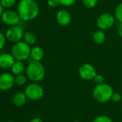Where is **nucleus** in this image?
<instances>
[{"instance_id":"obj_1","label":"nucleus","mask_w":122,"mask_h":122,"mask_svg":"<svg viewBox=\"0 0 122 122\" xmlns=\"http://www.w3.org/2000/svg\"><path fill=\"white\" fill-rule=\"evenodd\" d=\"M21 20L31 21L37 17L40 7L35 0H21L17 6V11Z\"/></svg>"},{"instance_id":"obj_2","label":"nucleus","mask_w":122,"mask_h":122,"mask_svg":"<svg viewBox=\"0 0 122 122\" xmlns=\"http://www.w3.org/2000/svg\"><path fill=\"white\" fill-rule=\"evenodd\" d=\"M26 74L28 79L34 82L42 81L45 75V69L40 61H31L27 66Z\"/></svg>"},{"instance_id":"obj_3","label":"nucleus","mask_w":122,"mask_h":122,"mask_svg":"<svg viewBox=\"0 0 122 122\" xmlns=\"http://www.w3.org/2000/svg\"><path fill=\"white\" fill-rule=\"evenodd\" d=\"M114 92L109 84L103 83L96 86L93 91V97L99 103H106L111 99Z\"/></svg>"},{"instance_id":"obj_4","label":"nucleus","mask_w":122,"mask_h":122,"mask_svg":"<svg viewBox=\"0 0 122 122\" xmlns=\"http://www.w3.org/2000/svg\"><path fill=\"white\" fill-rule=\"evenodd\" d=\"M12 55L17 61H25L30 57L31 48L29 44L24 41L14 43L12 47Z\"/></svg>"},{"instance_id":"obj_5","label":"nucleus","mask_w":122,"mask_h":122,"mask_svg":"<svg viewBox=\"0 0 122 122\" xmlns=\"http://www.w3.org/2000/svg\"><path fill=\"white\" fill-rule=\"evenodd\" d=\"M24 93L27 99L32 101H38L44 96V90L42 87L35 83L27 85Z\"/></svg>"},{"instance_id":"obj_6","label":"nucleus","mask_w":122,"mask_h":122,"mask_svg":"<svg viewBox=\"0 0 122 122\" xmlns=\"http://www.w3.org/2000/svg\"><path fill=\"white\" fill-rule=\"evenodd\" d=\"M115 16L110 13L100 14L96 20V24L99 29L106 31L112 28L115 23Z\"/></svg>"},{"instance_id":"obj_7","label":"nucleus","mask_w":122,"mask_h":122,"mask_svg":"<svg viewBox=\"0 0 122 122\" xmlns=\"http://www.w3.org/2000/svg\"><path fill=\"white\" fill-rule=\"evenodd\" d=\"M78 74L81 79L86 81L93 80L94 77L97 74L95 67L88 63L82 64L78 69Z\"/></svg>"},{"instance_id":"obj_8","label":"nucleus","mask_w":122,"mask_h":122,"mask_svg":"<svg viewBox=\"0 0 122 122\" xmlns=\"http://www.w3.org/2000/svg\"><path fill=\"white\" fill-rule=\"evenodd\" d=\"M1 18L4 24L10 26H17L21 21L20 16H19L18 13L12 10L4 11Z\"/></svg>"},{"instance_id":"obj_9","label":"nucleus","mask_w":122,"mask_h":122,"mask_svg":"<svg viewBox=\"0 0 122 122\" xmlns=\"http://www.w3.org/2000/svg\"><path fill=\"white\" fill-rule=\"evenodd\" d=\"M23 29L18 26H10L6 31V38L14 43L19 42L22 41L24 36Z\"/></svg>"},{"instance_id":"obj_10","label":"nucleus","mask_w":122,"mask_h":122,"mask_svg":"<svg viewBox=\"0 0 122 122\" xmlns=\"http://www.w3.org/2000/svg\"><path fill=\"white\" fill-rule=\"evenodd\" d=\"M15 84L14 76L8 73L5 72L0 74V90L7 91L12 88Z\"/></svg>"},{"instance_id":"obj_11","label":"nucleus","mask_w":122,"mask_h":122,"mask_svg":"<svg viewBox=\"0 0 122 122\" xmlns=\"http://www.w3.org/2000/svg\"><path fill=\"white\" fill-rule=\"evenodd\" d=\"M55 18L58 24L63 26L69 25L72 20V16L70 13L65 9H61L58 11L56 14Z\"/></svg>"},{"instance_id":"obj_12","label":"nucleus","mask_w":122,"mask_h":122,"mask_svg":"<svg viewBox=\"0 0 122 122\" xmlns=\"http://www.w3.org/2000/svg\"><path fill=\"white\" fill-rule=\"evenodd\" d=\"M15 62V59L12 54L4 53L0 55V68L3 69H9Z\"/></svg>"},{"instance_id":"obj_13","label":"nucleus","mask_w":122,"mask_h":122,"mask_svg":"<svg viewBox=\"0 0 122 122\" xmlns=\"http://www.w3.org/2000/svg\"><path fill=\"white\" fill-rule=\"evenodd\" d=\"M44 56H45V52L42 47L39 46H36L31 49L30 58L32 59V61H40L43 59Z\"/></svg>"},{"instance_id":"obj_14","label":"nucleus","mask_w":122,"mask_h":122,"mask_svg":"<svg viewBox=\"0 0 122 122\" xmlns=\"http://www.w3.org/2000/svg\"><path fill=\"white\" fill-rule=\"evenodd\" d=\"M27 99V98L24 92H18L13 97L12 102L14 106L21 107L25 104Z\"/></svg>"},{"instance_id":"obj_15","label":"nucleus","mask_w":122,"mask_h":122,"mask_svg":"<svg viewBox=\"0 0 122 122\" xmlns=\"http://www.w3.org/2000/svg\"><path fill=\"white\" fill-rule=\"evenodd\" d=\"M93 41L96 44H101L106 41V34L104 31L99 29L93 34Z\"/></svg>"},{"instance_id":"obj_16","label":"nucleus","mask_w":122,"mask_h":122,"mask_svg":"<svg viewBox=\"0 0 122 122\" xmlns=\"http://www.w3.org/2000/svg\"><path fill=\"white\" fill-rule=\"evenodd\" d=\"M12 72L13 74L16 75H19V74H22V72L24 71V64L23 63V61H15V62L14 63L13 66L11 68Z\"/></svg>"},{"instance_id":"obj_17","label":"nucleus","mask_w":122,"mask_h":122,"mask_svg":"<svg viewBox=\"0 0 122 122\" xmlns=\"http://www.w3.org/2000/svg\"><path fill=\"white\" fill-rule=\"evenodd\" d=\"M23 39L25 43H27V44L30 45H33L35 44L37 38L35 34L32 32V31H26L24 33V36H23Z\"/></svg>"},{"instance_id":"obj_18","label":"nucleus","mask_w":122,"mask_h":122,"mask_svg":"<svg viewBox=\"0 0 122 122\" xmlns=\"http://www.w3.org/2000/svg\"><path fill=\"white\" fill-rule=\"evenodd\" d=\"M114 16L119 22L122 23V2L116 6L114 11Z\"/></svg>"},{"instance_id":"obj_19","label":"nucleus","mask_w":122,"mask_h":122,"mask_svg":"<svg viewBox=\"0 0 122 122\" xmlns=\"http://www.w3.org/2000/svg\"><path fill=\"white\" fill-rule=\"evenodd\" d=\"M15 79V84L18 85V86H22L23 84H24L27 81V77L22 74H19V75H16L14 76Z\"/></svg>"},{"instance_id":"obj_20","label":"nucleus","mask_w":122,"mask_h":122,"mask_svg":"<svg viewBox=\"0 0 122 122\" xmlns=\"http://www.w3.org/2000/svg\"><path fill=\"white\" fill-rule=\"evenodd\" d=\"M81 1L83 6L88 9L94 8L98 3V0H81Z\"/></svg>"},{"instance_id":"obj_21","label":"nucleus","mask_w":122,"mask_h":122,"mask_svg":"<svg viewBox=\"0 0 122 122\" xmlns=\"http://www.w3.org/2000/svg\"><path fill=\"white\" fill-rule=\"evenodd\" d=\"M0 3L3 7L10 8V7H12L15 4L16 0H1Z\"/></svg>"},{"instance_id":"obj_22","label":"nucleus","mask_w":122,"mask_h":122,"mask_svg":"<svg viewBox=\"0 0 122 122\" xmlns=\"http://www.w3.org/2000/svg\"><path fill=\"white\" fill-rule=\"evenodd\" d=\"M92 122H113L112 120L107 116L101 115L97 117Z\"/></svg>"},{"instance_id":"obj_23","label":"nucleus","mask_w":122,"mask_h":122,"mask_svg":"<svg viewBox=\"0 0 122 122\" xmlns=\"http://www.w3.org/2000/svg\"><path fill=\"white\" fill-rule=\"evenodd\" d=\"M94 82L98 85V84H101L103 83H104V77L102 74H97L96 75V76L93 79Z\"/></svg>"},{"instance_id":"obj_24","label":"nucleus","mask_w":122,"mask_h":122,"mask_svg":"<svg viewBox=\"0 0 122 122\" xmlns=\"http://www.w3.org/2000/svg\"><path fill=\"white\" fill-rule=\"evenodd\" d=\"M77 0H60V4L64 6H70L73 5Z\"/></svg>"},{"instance_id":"obj_25","label":"nucleus","mask_w":122,"mask_h":122,"mask_svg":"<svg viewBox=\"0 0 122 122\" xmlns=\"http://www.w3.org/2000/svg\"><path fill=\"white\" fill-rule=\"evenodd\" d=\"M47 4L51 8H56L60 4V0H47Z\"/></svg>"},{"instance_id":"obj_26","label":"nucleus","mask_w":122,"mask_h":122,"mask_svg":"<svg viewBox=\"0 0 122 122\" xmlns=\"http://www.w3.org/2000/svg\"><path fill=\"white\" fill-rule=\"evenodd\" d=\"M111 100H112L114 102H116V103L119 102L122 100V95L118 92H114Z\"/></svg>"},{"instance_id":"obj_27","label":"nucleus","mask_w":122,"mask_h":122,"mask_svg":"<svg viewBox=\"0 0 122 122\" xmlns=\"http://www.w3.org/2000/svg\"><path fill=\"white\" fill-rule=\"evenodd\" d=\"M6 43V36L0 32V50L4 48Z\"/></svg>"},{"instance_id":"obj_28","label":"nucleus","mask_w":122,"mask_h":122,"mask_svg":"<svg viewBox=\"0 0 122 122\" xmlns=\"http://www.w3.org/2000/svg\"><path fill=\"white\" fill-rule=\"evenodd\" d=\"M117 32H118L119 36L122 38V23H120V24H119V25L118 26V28H117Z\"/></svg>"},{"instance_id":"obj_29","label":"nucleus","mask_w":122,"mask_h":122,"mask_svg":"<svg viewBox=\"0 0 122 122\" xmlns=\"http://www.w3.org/2000/svg\"><path fill=\"white\" fill-rule=\"evenodd\" d=\"M29 122H43V121L40 118H34Z\"/></svg>"},{"instance_id":"obj_30","label":"nucleus","mask_w":122,"mask_h":122,"mask_svg":"<svg viewBox=\"0 0 122 122\" xmlns=\"http://www.w3.org/2000/svg\"><path fill=\"white\" fill-rule=\"evenodd\" d=\"M3 13H4V7L2 6V5L0 3V17L1 16V15H2Z\"/></svg>"},{"instance_id":"obj_31","label":"nucleus","mask_w":122,"mask_h":122,"mask_svg":"<svg viewBox=\"0 0 122 122\" xmlns=\"http://www.w3.org/2000/svg\"><path fill=\"white\" fill-rule=\"evenodd\" d=\"M81 122L80 121H74V122Z\"/></svg>"},{"instance_id":"obj_32","label":"nucleus","mask_w":122,"mask_h":122,"mask_svg":"<svg viewBox=\"0 0 122 122\" xmlns=\"http://www.w3.org/2000/svg\"><path fill=\"white\" fill-rule=\"evenodd\" d=\"M12 122V121H9V122Z\"/></svg>"}]
</instances>
